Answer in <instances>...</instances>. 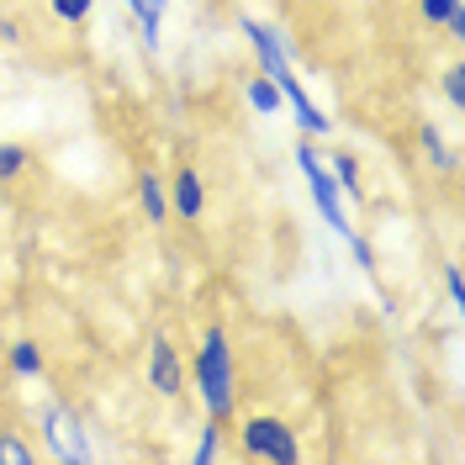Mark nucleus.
<instances>
[{"label":"nucleus","mask_w":465,"mask_h":465,"mask_svg":"<svg viewBox=\"0 0 465 465\" xmlns=\"http://www.w3.org/2000/svg\"><path fill=\"white\" fill-rule=\"evenodd\" d=\"M43 444L54 460H74V465H90L95 460V444H90V429L69 412L64 402H48L43 407Z\"/></svg>","instance_id":"20e7f679"},{"label":"nucleus","mask_w":465,"mask_h":465,"mask_svg":"<svg viewBox=\"0 0 465 465\" xmlns=\"http://www.w3.org/2000/svg\"><path fill=\"white\" fill-rule=\"evenodd\" d=\"M48 11H54V22H64V27H90L95 0H48Z\"/></svg>","instance_id":"a211bd4d"},{"label":"nucleus","mask_w":465,"mask_h":465,"mask_svg":"<svg viewBox=\"0 0 465 465\" xmlns=\"http://www.w3.org/2000/svg\"><path fill=\"white\" fill-rule=\"evenodd\" d=\"M328 159V170H333V185L344 191V202H365V174H360V159L349 153V148H333V153H322Z\"/></svg>","instance_id":"9d476101"},{"label":"nucleus","mask_w":465,"mask_h":465,"mask_svg":"<svg viewBox=\"0 0 465 465\" xmlns=\"http://www.w3.org/2000/svg\"><path fill=\"white\" fill-rule=\"evenodd\" d=\"M138 206L153 228H170V185L164 170H138Z\"/></svg>","instance_id":"1a4fd4ad"},{"label":"nucleus","mask_w":465,"mask_h":465,"mask_svg":"<svg viewBox=\"0 0 465 465\" xmlns=\"http://www.w3.org/2000/svg\"><path fill=\"white\" fill-rule=\"evenodd\" d=\"M418 153H423L439 174H455V170H460V153L444 143V133H439L434 122H423V127H418Z\"/></svg>","instance_id":"9b49d317"},{"label":"nucleus","mask_w":465,"mask_h":465,"mask_svg":"<svg viewBox=\"0 0 465 465\" xmlns=\"http://www.w3.org/2000/svg\"><path fill=\"white\" fill-rule=\"evenodd\" d=\"M223 5H238V0H223Z\"/></svg>","instance_id":"5701e85b"},{"label":"nucleus","mask_w":465,"mask_h":465,"mask_svg":"<svg viewBox=\"0 0 465 465\" xmlns=\"http://www.w3.org/2000/svg\"><path fill=\"white\" fill-rule=\"evenodd\" d=\"M223 455H228V423H212L206 418L202 439H196V465H212V460H223Z\"/></svg>","instance_id":"2eb2a0df"},{"label":"nucleus","mask_w":465,"mask_h":465,"mask_svg":"<svg viewBox=\"0 0 465 465\" xmlns=\"http://www.w3.org/2000/svg\"><path fill=\"white\" fill-rule=\"evenodd\" d=\"M127 5V16L138 22L148 48H159V32H164V16H170V0H122Z\"/></svg>","instance_id":"f8f14e48"},{"label":"nucleus","mask_w":465,"mask_h":465,"mask_svg":"<svg viewBox=\"0 0 465 465\" xmlns=\"http://www.w3.org/2000/svg\"><path fill=\"white\" fill-rule=\"evenodd\" d=\"M444 291H450V302H455V307L465 302V286H460V264H444Z\"/></svg>","instance_id":"4be33fe9"},{"label":"nucleus","mask_w":465,"mask_h":465,"mask_svg":"<svg viewBox=\"0 0 465 465\" xmlns=\"http://www.w3.org/2000/svg\"><path fill=\"white\" fill-rule=\"evenodd\" d=\"M238 429V455L243 460H270V465H296L302 460V439L281 412H249V418H232Z\"/></svg>","instance_id":"f03ea898"},{"label":"nucleus","mask_w":465,"mask_h":465,"mask_svg":"<svg viewBox=\"0 0 465 465\" xmlns=\"http://www.w3.org/2000/svg\"><path fill=\"white\" fill-rule=\"evenodd\" d=\"M275 85H281V101H286L291 112H296V122H302V133H307V138H322V133H333V116L322 112V106L312 101V95H307V90H302L296 69H286Z\"/></svg>","instance_id":"6e6552de"},{"label":"nucleus","mask_w":465,"mask_h":465,"mask_svg":"<svg viewBox=\"0 0 465 465\" xmlns=\"http://www.w3.org/2000/svg\"><path fill=\"white\" fill-rule=\"evenodd\" d=\"M148 391L159 402H180L185 397V354L174 349V339L164 328L148 339Z\"/></svg>","instance_id":"39448f33"},{"label":"nucleus","mask_w":465,"mask_h":465,"mask_svg":"<svg viewBox=\"0 0 465 465\" xmlns=\"http://www.w3.org/2000/svg\"><path fill=\"white\" fill-rule=\"evenodd\" d=\"M349 254H354V264L365 270V275H376V249H371V238H360V232H344Z\"/></svg>","instance_id":"412c9836"},{"label":"nucleus","mask_w":465,"mask_h":465,"mask_svg":"<svg viewBox=\"0 0 465 465\" xmlns=\"http://www.w3.org/2000/svg\"><path fill=\"white\" fill-rule=\"evenodd\" d=\"M185 386H196V402L212 423L232 429V418H238V360H232V339L223 322L202 328L196 354L185 365Z\"/></svg>","instance_id":"f257e3e1"},{"label":"nucleus","mask_w":465,"mask_h":465,"mask_svg":"<svg viewBox=\"0 0 465 465\" xmlns=\"http://www.w3.org/2000/svg\"><path fill=\"white\" fill-rule=\"evenodd\" d=\"M238 32L249 37V48H254V64H260V74L281 80V74L291 69V37H286L281 27L260 22L254 11H238Z\"/></svg>","instance_id":"423d86ee"},{"label":"nucleus","mask_w":465,"mask_h":465,"mask_svg":"<svg viewBox=\"0 0 465 465\" xmlns=\"http://www.w3.org/2000/svg\"><path fill=\"white\" fill-rule=\"evenodd\" d=\"M27 170H32V148L27 143H0V185L22 180Z\"/></svg>","instance_id":"f3484780"},{"label":"nucleus","mask_w":465,"mask_h":465,"mask_svg":"<svg viewBox=\"0 0 465 465\" xmlns=\"http://www.w3.org/2000/svg\"><path fill=\"white\" fill-rule=\"evenodd\" d=\"M170 185V212L180 223H202L206 217V180L196 164H174V174L164 180Z\"/></svg>","instance_id":"0eeeda50"},{"label":"nucleus","mask_w":465,"mask_h":465,"mask_svg":"<svg viewBox=\"0 0 465 465\" xmlns=\"http://www.w3.org/2000/svg\"><path fill=\"white\" fill-rule=\"evenodd\" d=\"M296 170L307 174V191H312V202H318L322 223L339 232H354V223H349V206H344V191L333 185V170H328V159H322L318 138H296Z\"/></svg>","instance_id":"7ed1b4c3"},{"label":"nucleus","mask_w":465,"mask_h":465,"mask_svg":"<svg viewBox=\"0 0 465 465\" xmlns=\"http://www.w3.org/2000/svg\"><path fill=\"white\" fill-rule=\"evenodd\" d=\"M0 465H37V450H32L22 434L0 429Z\"/></svg>","instance_id":"6ab92c4d"},{"label":"nucleus","mask_w":465,"mask_h":465,"mask_svg":"<svg viewBox=\"0 0 465 465\" xmlns=\"http://www.w3.org/2000/svg\"><path fill=\"white\" fill-rule=\"evenodd\" d=\"M444 101H450L455 112H465V64H460V58L444 69Z\"/></svg>","instance_id":"aec40b11"},{"label":"nucleus","mask_w":465,"mask_h":465,"mask_svg":"<svg viewBox=\"0 0 465 465\" xmlns=\"http://www.w3.org/2000/svg\"><path fill=\"white\" fill-rule=\"evenodd\" d=\"M5 365H11V376H16V381H37L43 371H48V354H43L37 339H16L11 354H5Z\"/></svg>","instance_id":"ddd939ff"},{"label":"nucleus","mask_w":465,"mask_h":465,"mask_svg":"<svg viewBox=\"0 0 465 465\" xmlns=\"http://www.w3.org/2000/svg\"><path fill=\"white\" fill-rule=\"evenodd\" d=\"M243 101H249V106H254L260 116H275L281 106H286V101H281V85H275L270 74H260V69L243 80Z\"/></svg>","instance_id":"4468645a"},{"label":"nucleus","mask_w":465,"mask_h":465,"mask_svg":"<svg viewBox=\"0 0 465 465\" xmlns=\"http://www.w3.org/2000/svg\"><path fill=\"white\" fill-rule=\"evenodd\" d=\"M455 16H465V0H418V22L434 32V27H450Z\"/></svg>","instance_id":"dca6fc26"}]
</instances>
